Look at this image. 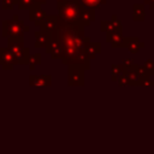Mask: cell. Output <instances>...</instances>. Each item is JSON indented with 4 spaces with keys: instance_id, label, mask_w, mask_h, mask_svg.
Wrapping results in <instances>:
<instances>
[{
    "instance_id": "6da1fadb",
    "label": "cell",
    "mask_w": 154,
    "mask_h": 154,
    "mask_svg": "<svg viewBox=\"0 0 154 154\" xmlns=\"http://www.w3.org/2000/svg\"><path fill=\"white\" fill-rule=\"evenodd\" d=\"M57 37L63 49V64L79 65L84 70L90 69V60L84 53V43L88 36H85L84 25L81 22H69L58 16Z\"/></svg>"
},
{
    "instance_id": "7a4b0ae2",
    "label": "cell",
    "mask_w": 154,
    "mask_h": 154,
    "mask_svg": "<svg viewBox=\"0 0 154 154\" xmlns=\"http://www.w3.org/2000/svg\"><path fill=\"white\" fill-rule=\"evenodd\" d=\"M30 31V26L19 19L18 14H14L12 19H6L1 22V35L4 37H20L24 38V34Z\"/></svg>"
},
{
    "instance_id": "3957f363",
    "label": "cell",
    "mask_w": 154,
    "mask_h": 154,
    "mask_svg": "<svg viewBox=\"0 0 154 154\" xmlns=\"http://www.w3.org/2000/svg\"><path fill=\"white\" fill-rule=\"evenodd\" d=\"M58 16L69 22H81L83 6L79 0H67L64 4H58Z\"/></svg>"
},
{
    "instance_id": "277c9868",
    "label": "cell",
    "mask_w": 154,
    "mask_h": 154,
    "mask_svg": "<svg viewBox=\"0 0 154 154\" xmlns=\"http://www.w3.org/2000/svg\"><path fill=\"white\" fill-rule=\"evenodd\" d=\"M7 48L14 55L17 64L28 65L30 58V49L24 46V38L20 37H8L7 38Z\"/></svg>"
},
{
    "instance_id": "5b68a950",
    "label": "cell",
    "mask_w": 154,
    "mask_h": 154,
    "mask_svg": "<svg viewBox=\"0 0 154 154\" xmlns=\"http://www.w3.org/2000/svg\"><path fill=\"white\" fill-rule=\"evenodd\" d=\"M84 69L79 65H67V85L83 87L84 85Z\"/></svg>"
},
{
    "instance_id": "8992f818",
    "label": "cell",
    "mask_w": 154,
    "mask_h": 154,
    "mask_svg": "<svg viewBox=\"0 0 154 154\" xmlns=\"http://www.w3.org/2000/svg\"><path fill=\"white\" fill-rule=\"evenodd\" d=\"M45 49L53 59H60L61 60L63 49H61V46H60L58 37H57V30H55V32L49 34V40H48V43H47Z\"/></svg>"
},
{
    "instance_id": "52a82bcc",
    "label": "cell",
    "mask_w": 154,
    "mask_h": 154,
    "mask_svg": "<svg viewBox=\"0 0 154 154\" xmlns=\"http://www.w3.org/2000/svg\"><path fill=\"white\" fill-rule=\"evenodd\" d=\"M17 64V60L12 52L7 47H0V65L2 70H12L13 66Z\"/></svg>"
},
{
    "instance_id": "ba28073f",
    "label": "cell",
    "mask_w": 154,
    "mask_h": 154,
    "mask_svg": "<svg viewBox=\"0 0 154 154\" xmlns=\"http://www.w3.org/2000/svg\"><path fill=\"white\" fill-rule=\"evenodd\" d=\"M100 29L103 32H113V31H123V24L118 19L116 14L111 17V19H105L100 22Z\"/></svg>"
},
{
    "instance_id": "9c48e42d",
    "label": "cell",
    "mask_w": 154,
    "mask_h": 154,
    "mask_svg": "<svg viewBox=\"0 0 154 154\" xmlns=\"http://www.w3.org/2000/svg\"><path fill=\"white\" fill-rule=\"evenodd\" d=\"M47 17L46 11L41 7V5L38 4H34L30 8H29V19L31 22H34V25L40 26L41 23L45 20V18Z\"/></svg>"
},
{
    "instance_id": "30bf717a",
    "label": "cell",
    "mask_w": 154,
    "mask_h": 154,
    "mask_svg": "<svg viewBox=\"0 0 154 154\" xmlns=\"http://www.w3.org/2000/svg\"><path fill=\"white\" fill-rule=\"evenodd\" d=\"M106 41L111 43V47L113 48H122L125 47V36L123 35V31H113L106 34Z\"/></svg>"
},
{
    "instance_id": "8fae6325",
    "label": "cell",
    "mask_w": 154,
    "mask_h": 154,
    "mask_svg": "<svg viewBox=\"0 0 154 154\" xmlns=\"http://www.w3.org/2000/svg\"><path fill=\"white\" fill-rule=\"evenodd\" d=\"M29 85L30 87H51L52 76L51 75H30Z\"/></svg>"
},
{
    "instance_id": "7c38bea8",
    "label": "cell",
    "mask_w": 154,
    "mask_h": 154,
    "mask_svg": "<svg viewBox=\"0 0 154 154\" xmlns=\"http://www.w3.org/2000/svg\"><path fill=\"white\" fill-rule=\"evenodd\" d=\"M57 14H47V17L45 18V20L41 23L40 25V30L42 32H46V34H52V32H55L57 30Z\"/></svg>"
},
{
    "instance_id": "4fadbf2b",
    "label": "cell",
    "mask_w": 154,
    "mask_h": 154,
    "mask_svg": "<svg viewBox=\"0 0 154 154\" xmlns=\"http://www.w3.org/2000/svg\"><path fill=\"white\" fill-rule=\"evenodd\" d=\"M101 51V45L99 42H91L90 38L88 37L85 43H84V53L89 60L94 59Z\"/></svg>"
},
{
    "instance_id": "5bb4252c",
    "label": "cell",
    "mask_w": 154,
    "mask_h": 154,
    "mask_svg": "<svg viewBox=\"0 0 154 154\" xmlns=\"http://www.w3.org/2000/svg\"><path fill=\"white\" fill-rule=\"evenodd\" d=\"M144 43L140 41L137 36H125V48L130 51V53H137L140 48H143Z\"/></svg>"
},
{
    "instance_id": "9a60e30c",
    "label": "cell",
    "mask_w": 154,
    "mask_h": 154,
    "mask_svg": "<svg viewBox=\"0 0 154 154\" xmlns=\"http://www.w3.org/2000/svg\"><path fill=\"white\" fill-rule=\"evenodd\" d=\"M34 37H35V47L36 48H46L48 40H49V35L46 32H42L41 30H37L34 32Z\"/></svg>"
},
{
    "instance_id": "2e32d148",
    "label": "cell",
    "mask_w": 154,
    "mask_h": 154,
    "mask_svg": "<svg viewBox=\"0 0 154 154\" xmlns=\"http://www.w3.org/2000/svg\"><path fill=\"white\" fill-rule=\"evenodd\" d=\"M146 18L144 4H134L132 5V19L135 22H143Z\"/></svg>"
},
{
    "instance_id": "e0dca14e",
    "label": "cell",
    "mask_w": 154,
    "mask_h": 154,
    "mask_svg": "<svg viewBox=\"0 0 154 154\" xmlns=\"http://www.w3.org/2000/svg\"><path fill=\"white\" fill-rule=\"evenodd\" d=\"M94 20H95V10L84 7L82 11V14H81V23L85 28V26L90 25L91 22H94Z\"/></svg>"
},
{
    "instance_id": "ac0fdd59",
    "label": "cell",
    "mask_w": 154,
    "mask_h": 154,
    "mask_svg": "<svg viewBox=\"0 0 154 154\" xmlns=\"http://www.w3.org/2000/svg\"><path fill=\"white\" fill-rule=\"evenodd\" d=\"M79 2L82 4L83 7L97 10V8H101V6L106 4V0H79Z\"/></svg>"
},
{
    "instance_id": "d6986e66",
    "label": "cell",
    "mask_w": 154,
    "mask_h": 154,
    "mask_svg": "<svg viewBox=\"0 0 154 154\" xmlns=\"http://www.w3.org/2000/svg\"><path fill=\"white\" fill-rule=\"evenodd\" d=\"M125 73L128 75V78H129V85H131V87H137V85H138V82H140V76H138V73L135 71L134 65H132L131 69H130L129 71H126Z\"/></svg>"
},
{
    "instance_id": "ffe728a7",
    "label": "cell",
    "mask_w": 154,
    "mask_h": 154,
    "mask_svg": "<svg viewBox=\"0 0 154 154\" xmlns=\"http://www.w3.org/2000/svg\"><path fill=\"white\" fill-rule=\"evenodd\" d=\"M123 73H124V69H123L122 64H112L111 65V78L113 82H117L119 76H122Z\"/></svg>"
},
{
    "instance_id": "44dd1931",
    "label": "cell",
    "mask_w": 154,
    "mask_h": 154,
    "mask_svg": "<svg viewBox=\"0 0 154 154\" xmlns=\"http://www.w3.org/2000/svg\"><path fill=\"white\" fill-rule=\"evenodd\" d=\"M41 64V54L40 53H34V54H30V58H29V61H28V65H29V70L30 71H34L35 67L37 65Z\"/></svg>"
},
{
    "instance_id": "7402d4cb",
    "label": "cell",
    "mask_w": 154,
    "mask_h": 154,
    "mask_svg": "<svg viewBox=\"0 0 154 154\" xmlns=\"http://www.w3.org/2000/svg\"><path fill=\"white\" fill-rule=\"evenodd\" d=\"M34 0H17V5L19 10H29L34 5Z\"/></svg>"
},
{
    "instance_id": "603a6c76",
    "label": "cell",
    "mask_w": 154,
    "mask_h": 154,
    "mask_svg": "<svg viewBox=\"0 0 154 154\" xmlns=\"http://www.w3.org/2000/svg\"><path fill=\"white\" fill-rule=\"evenodd\" d=\"M143 67L148 71V73L150 76H154V60L153 59H146L144 64H143Z\"/></svg>"
},
{
    "instance_id": "cb8c5ba5",
    "label": "cell",
    "mask_w": 154,
    "mask_h": 154,
    "mask_svg": "<svg viewBox=\"0 0 154 154\" xmlns=\"http://www.w3.org/2000/svg\"><path fill=\"white\" fill-rule=\"evenodd\" d=\"M137 87H154V79H152L149 76L148 77H143V78L140 79Z\"/></svg>"
},
{
    "instance_id": "d4e9b609",
    "label": "cell",
    "mask_w": 154,
    "mask_h": 154,
    "mask_svg": "<svg viewBox=\"0 0 154 154\" xmlns=\"http://www.w3.org/2000/svg\"><path fill=\"white\" fill-rule=\"evenodd\" d=\"M120 64H122V66H123V69H124V72H126V71H129V70L131 69V66L135 64V60H134V59H130V58H124Z\"/></svg>"
},
{
    "instance_id": "484cf974",
    "label": "cell",
    "mask_w": 154,
    "mask_h": 154,
    "mask_svg": "<svg viewBox=\"0 0 154 154\" xmlns=\"http://www.w3.org/2000/svg\"><path fill=\"white\" fill-rule=\"evenodd\" d=\"M14 5H17V0H1L2 10H12Z\"/></svg>"
},
{
    "instance_id": "4316f807",
    "label": "cell",
    "mask_w": 154,
    "mask_h": 154,
    "mask_svg": "<svg viewBox=\"0 0 154 154\" xmlns=\"http://www.w3.org/2000/svg\"><path fill=\"white\" fill-rule=\"evenodd\" d=\"M117 82H118V84H119L120 87H125V85H129V78H128V75L124 72L122 76H119V78L117 79Z\"/></svg>"
},
{
    "instance_id": "83f0119b",
    "label": "cell",
    "mask_w": 154,
    "mask_h": 154,
    "mask_svg": "<svg viewBox=\"0 0 154 154\" xmlns=\"http://www.w3.org/2000/svg\"><path fill=\"white\" fill-rule=\"evenodd\" d=\"M144 5H148L150 10H154V0H143Z\"/></svg>"
},
{
    "instance_id": "f1b7e54d",
    "label": "cell",
    "mask_w": 154,
    "mask_h": 154,
    "mask_svg": "<svg viewBox=\"0 0 154 154\" xmlns=\"http://www.w3.org/2000/svg\"><path fill=\"white\" fill-rule=\"evenodd\" d=\"M35 4H38V5H45L47 2V0H34Z\"/></svg>"
},
{
    "instance_id": "f546056e",
    "label": "cell",
    "mask_w": 154,
    "mask_h": 154,
    "mask_svg": "<svg viewBox=\"0 0 154 154\" xmlns=\"http://www.w3.org/2000/svg\"><path fill=\"white\" fill-rule=\"evenodd\" d=\"M67 0H57V5L58 4H64V2H66Z\"/></svg>"
}]
</instances>
